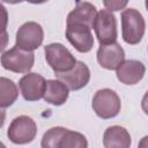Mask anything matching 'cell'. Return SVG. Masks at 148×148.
Listing matches in <instances>:
<instances>
[{
	"label": "cell",
	"instance_id": "1",
	"mask_svg": "<svg viewBox=\"0 0 148 148\" xmlns=\"http://www.w3.org/2000/svg\"><path fill=\"white\" fill-rule=\"evenodd\" d=\"M146 30L142 14L135 8H126L121 12V35L125 43L136 45L141 42Z\"/></svg>",
	"mask_w": 148,
	"mask_h": 148
},
{
	"label": "cell",
	"instance_id": "5",
	"mask_svg": "<svg viewBox=\"0 0 148 148\" xmlns=\"http://www.w3.org/2000/svg\"><path fill=\"white\" fill-rule=\"evenodd\" d=\"M37 134L35 120L28 116H18L12 120L7 130L8 139L15 145H25L31 142Z\"/></svg>",
	"mask_w": 148,
	"mask_h": 148
},
{
	"label": "cell",
	"instance_id": "6",
	"mask_svg": "<svg viewBox=\"0 0 148 148\" xmlns=\"http://www.w3.org/2000/svg\"><path fill=\"white\" fill-rule=\"evenodd\" d=\"M44 40V30L37 22L29 21L23 23L16 31L15 46L32 52L38 49Z\"/></svg>",
	"mask_w": 148,
	"mask_h": 148
},
{
	"label": "cell",
	"instance_id": "19",
	"mask_svg": "<svg viewBox=\"0 0 148 148\" xmlns=\"http://www.w3.org/2000/svg\"><path fill=\"white\" fill-rule=\"evenodd\" d=\"M127 1H119V0H111V1H103V5L105 6V9L112 12V10H120L127 6Z\"/></svg>",
	"mask_w": 148,
	"mask_h": 148
},
{
	"label": "cell",
	"instance_id": "3",
	"mask_svg": "<svg viewBox=\"0 0 148 148\" xmlns=\"http://www.w3.org/2000/svg\"><path fill=\"white\" fill-rule=\"evenodd\" d=\"M91 106L99 118L111 119L118 116L121 108V102L120 97L114 90L103 88L95 92L91 101Z\"/></svg>",
	"mask_w": 148,
	"mask_h": 148
},
{
	"label": "cell",
	"instance_id": "10",
	"mask_svg": "<svg viewBox=\"0 0 148 148\" xmlns=\"http://www.w3.org/2000/svg\"><path fill=\"white\" fill-rule=\"evenodd\" d=\"M96 56L99 66L109 71H117V68L125 61V51L117 42L101 45Z\"/></svg>",
	"mask_w": 148,
	"mask_h": 148
},
{
	"label": "cell",
	"instance_id": "9",
	"mask_svg": "<svg viewBox=\"0 0 148 148\" xmlns=\"http://www.w3.org/2000/svg\"><path fill=\"white\" fill-rule=\"evenodd\" d=\"M18 87L23 98L28 102L39 101L44 97L46 80L37 73H28L18 81Z\"/></svg>",
	"mask_w": 148,
	"mask_h": 148
},
{
	"label": "cell",
	"instance_id": "4",
	"mask_svg": "<svg viewBox=\"0 0 148 148\" xmlns=\"http://www.w3.org/2000/svg\"><path fill=\"white\" fill-rule=\"evenodd\" d=\"M35 64L34 52L22 50L17 46L1 54V65L6 71L14 73H29Z\"/></svg>",
	"mask_w": 148,
	"mask_h": 148
},
{
	"label": "cell",
	"instance_id": "21",
	"mask_svg": "<svg viewBox=\"0 0 148 148\" xmlns=\"http://www.w3.org/2000/svg\"><path fill=\"white\" fill-rule=\"evenodd\" d=\"M138 148H148V135H145L143 138L140 139Z\"/></svg>",
	"mask_w": 148,
	"mask_h": 148
},
{
	"label": "cell",
	"instance_id": "2",
	"mask_svg": "<svg viewBox=\"0 0 148 148\" xmlns=\"http://www.w3.org/2000/svg\"><path fill=\"white\" fill-rule=\"evenodd\" d=\"M45 60L57 74H62L72 71L77 60L72 52L60 43H51L44 46Z\"/></svg>",
	"mask_w": 148,
	"mask_h": 148
},
{
	"label": "cell",
	"instance_id": "15",
	"mask_svg": "<svg viewBox=\"0 0 148 148\" xmlns=\"http://www.w3.org/2000/svg\"><path fill=\"white\" fill-rule=\"evenodd\" d=\"M69 95V89L59 80H47L44 92V101L56 106L62 105Z\"/></svg>",
	"mask_w": 148,
	"mask_h": 148
},
{
	"label": "cell",
	"instance_id": "7",
	"mask_svg": "<svg viewBox=\"0 0 148 148\" xmlns=\"http://www.w3.org/2000/svg\"><path fill=\"white\" fill-rule=\"evenodd\" d=\"M94 29L101 45L116 43L118 37L117 20L112 12L108 9H101L97 13Z\"/></svg>",
	"mask_w": 148,
	"mask_h": 148
},
{
	"label": "cell",
	"instance_id": "22",
	"mask_svg": "<svg viewBox=\"0 0 148 148\" xmlns=\"http://www.w3.org/2000/svg\"><path fill=\"white\" fill-rule=\"evenodd\" d=\"M145 5H146V8H147V10H148V0H146V2H145Z\"/></svg>",
	"mask_w": 148,
	"mask_h": 148
},
{
	"label": "cell",
	"instance_id": "14",
	"mask_svg": "<svg viewBox=\"0 0 148 148\" xmlns=\"http://www.w3.org/2000/svg\"><path fill=\"white\" fill-rule=\"evenodd\" d=\"M132 143L128 131L119 125L110 126L103 134L104 148H130Z\"/></svg>",
	"mask_w": 148,
	"mask_h": 148
},
{
	"label": "cell",
	"instance_id": "12",
	"mask_svg": "<svg viewBox=\"0 0 148 148\" xmlns=\"http://www.w3.org/2000/svg\"><path fill=\"white\" fill-rule=\"evenodd\" d=\"M97 16L96 7L88 1H77L73 10H71L66 18V24H83L94 28Z\"/></svg>",
	"mask_w": 148,
	"mask_h": 148
},
{
	"label": "cell",
	"instance_id": "17",
	"mask_svg": "<svg viewBox=\"0 0 148 148\" xmlns=\"http://www.w3.org/2000/svg\"><path fill=\"white\" fill-rule=\"evenodd\" d=\"M57 148H88V141L82 133L66 128L58 141Z\"/></svg>",
	"mask_w": 148,
	"mask_h": 148
},
{
	"label": "cell",
	"instance_id": "11",
	"mask_svg": "<svg viewBox=\"0 0 148 148\" xmlns=\"http://www.w3.org/2000/svg\"><path fill=\"white\" fill-rule=\"evenodd\" d=\"M57 80L61 81L69 90H80L90 80V69L83 61H77L75 67L66 73L57 74Z\"/></svg>",
	"mask_w": 148,
	"mask_h": 148
},
{
	"label": "cell",
	"instance_id": "16",
	"mask_svg": "<svg viewBox=\"0 0 148 148\" xmlns=\"http://www.w3.org/2000/svg\"><path fill=\"white\" fill-rule=\"evenodd\" d=\"M0 106L2 109L8 108L14 104V102L18 97V89L17 86L14 83V81L1 76L0 77Z\"/></svg>",
	"mask_w": 148,
	"mask_h": 148
},
{
	"label": "cell",
	"instance_id": "8",
	"mask_svg": "<svg viewBox=\"0 0 148 148\" xmlns=\"http://www.w3.org/2000/svg\"><path fill=\"white\" fill-rule=\"evenodd\" d=\"M66 38L81 53L89 52L94 46L91 28L83 24H66Z\"/></svg>",
	"mask_w": 148,
	"mask_h": 148
},
{
	"label": "cell",
	"instance_id": "20",
	"mask_svg": "<svg viewBox=\"0 0 148 148\" xmlns=\"http://www.w3.org/2000/svg\"><path fill=\"white\" fill-rule=\"evenodd\" d=\"M141 108H142V111L148 116V90L145 92V95H143V97H142Z\"/></svg>",
	"mask_w": 148,
	"mask_h": 148
},
{
	"label": "cell",
	"instance_id": "13",
	"mask_svg": "<svg viewBox=\"0 0 148 148\" xmlns=\"http://www.w3.org/2000/svg\"><path fill=\"white\" fill-rule=\"evenodd\" d=\"M146 67L139 60H125L116 71L117 79L127 86H133L139 83L145 76Z\"/></svg>",
	"mask_w": 148,
	"mask_h": 148
},
{
	"label": "cell",
	"instance_id": "18",
	"mask_svg": "<svg viewBox=\"0 0 148 148\" xmlns=\"http://www.w3.org/2000/svg\"><path fill=\"white\" fill-rule=\"evenodd\" d=\"M65 130L66 128L61 126H56V127H51L50 130H47L44 133L42 141H40L42 148H57L58 141Z\"/></svg>",
	"mask_w": 148,
	"mask_h": 148
}]
</instances>
